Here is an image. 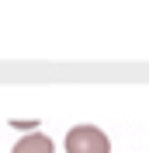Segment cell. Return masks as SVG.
<instances>
[{
	"label": "cell",
	"mask_w": 149,
	"mask_h": 153,
	"mask_svg": "<svg viewBox=\"0 0 149 153\" xmlns=\"http://www.w3.org/2000/svg\"><path fill=\"white\" fill-rule=\"evenodd\" d=\"M10 153H52V139L42 136V132H31V136H24V139H18Z\"/></svg>",
	"instance_id": "obj_2"
},
{
	"label": "cell",
	"mask_w": 149,
	"mask_h": 153,
	"mask_svg": "<svg viewBox=\"0 0 149 153\" xmlns=\"http://www.w3.org/2000/svg\"><path fill=\"white\" fill-rule=\"evenodd\" d=\"M66 150L69 153H108L111 143L97 125H73L66 136Z\"/></svg>",
	"instance_id": "obj_1"
}]
</instances>
